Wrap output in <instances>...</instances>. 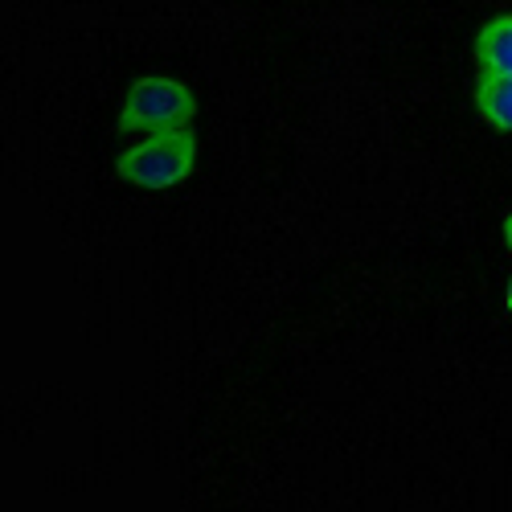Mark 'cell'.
Listing matches in <instances>:
<instances>
[{"mask_svg": "<svg viewBox=\"0 0 512 512\" xmlns=\"http://www.w3.org/2000/svg\"><path fill=\"white\" fill-rule=\"evenodd\" d=\"M504 246H508V254H512V213L504 218Z\"/></svg>", "mask_w": 512, "mask_h": 512, "instance_id": "obj_5", "label": "cell"}, {"mask_svg": "<svg viewBox=\"0 0 512 512\" xmlns=\"http://www.w3.org/2000/svg\"><path fill=\"white\" fill-rule=\"evenodd\" d=\"M197 115V99L185 82L177 78H136L127 87L123 111L115 127L123 136H160V132H181Z\"/></svg>", "mask_w": 512, "mask_h": 512, "instance_id": "obj_2", "label": "cell"}, {"mask_svg": "<svg viewBox=\"0 0 512 512\" xmlns=\"http://www.w3.org/2000/svg\"><path fill=\"white\" fill-rule=\"evenodd\" d=\"M504 308H508V316H512V279H508V287H504Z\"/></svg>", "mask_w": 512, "mask_h": 512, "instance_id": "obj_6", "label": "cell"}, {"mask_svg": "<svg viewBox=\"0 0 512 512\" xmlns=\"http://www.w3.org/2000/svg\"><path fill=\"white\" fill-rule=\"evenodd\" d=\"M476 66L512 74V13H496L476 33Z\"/></svg>", "mask_w": 512, "mask_h": 512, "instance_id": "obj_4", "label": "cell"}, {"mask_svg": "<svg viewBox=\"0 0 512 512\" xmlns=\"http://www.w3.org/2000/svg\"><path fill=\"white\" fill-rule=\"evenodd\" d=\"M197 168V136L193 127L181 132H160V136H140L115 160L119 181L136 189H173L193 177Z\"/></svg>", "mask_w": 512, "mask_h": 512, "instance_id": "obj_1", "label": "cell"}, {"mask_svg": "<svg viewBox=\"0 0 512 512\" xmlns=\"http://www.w3.org/2000/svg\"><path fill=\"white\" fill-rule=\"evenodd\" d=\"M472 99H476V111L488 127H496V132H512V74L480 70Z\"/></svg>", "mask_w": 512, "mask_h": 512, "instance_id": "obj_3", "label": "cell"}]
</instances>
